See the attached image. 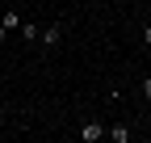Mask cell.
Instances as JSON below:
<instances>
[{
    "label": "cell",
    "mask_w": 151,
    "mask_h": 143,
    "mask_svg": "<svg viewBox=\"0 0 151 143\" xmlns=\"http://www.w3.org/2000/svg\"><path fill=\"white\" fill-rule=\"evenodd\" d=\"M17 25H21V13H17V9H9L4 17H0V38H9V34H13Z\"/></svg>",
    "instance_id": "cell-1"
},
{
    "label": "cell",
    "mask_w": 151,
    "mask_h": 143,
    "mask_svg": "<svg viewBox=\"0 0 151 143\" xmlns=\"http://www.w3.org/2000/svg\"><path fill=\"white\" fill-rule=\"evenodd\" d=\"M38 42H42V46H59V42H63V30H59V25H46V30H38Z\"/></svg>",
    "instance_id": "cell-2"
},
{
    "label": "cell",
    "mask_w": 151,
    "mask_h": 143,
    "mask_svg": "<svg viewBox=\"0 0 151 143\" xmlns=\"http://www.w3.org/2000/svg\"><path fill=\"white\" fill-rule=\"evenodd\" d=\"M80 139L84 143H97V139H105V126H101V122H84V126H80Z\"/></svg>",
    "instance_id": "cell-3"
},
{
    "label": "cell",
    "mask_w": 151,
    "mask_h": 143,
    "mask_svg": "<svg viewBox=\"0 0 151 143\" xmlns=\"http://www.w3.org/2000/svg\"><path fill=\"white\" fill-rule=\"evenodd\" d=\"M105 135H109L113 143H130V131H126V122H118V126H109Z\"/></svg>",
    "instance_id": "cell-4"
},
{
    "label": "cell",
    "mask_w": 151,
    "mask_h": 143,
    "mask_svg": "<svg viewBox=\"0 0 151 143\" xmlns=\"http://www.w3.org/2000/svg\"><path fill=\"white\" fill-rule=\"evenodd\" d=\"M17 30L25 34V42H34V38H38V25H34V21H25V25H17Z\"/></svg>",
    "instance_id": "cell-5"
},
{
    "label": "cell",
    "mask_w": 151,
    "mask_h": 143,
    "mask_svg": "<svg viewBox=\"0 0 151 143\" xmlns=\"http://www.w3.org/2000/svg\"><path fill=\"white\" fill-rule=\"evenodd\" d=\"M143 97L151 101V76H143Z\"/></svg>",
    "instance_id": "cell-6"
},
{
    "label": "cell",
    "mask_w": 151,
    "mask_h": 143,
    "mask_svg": "<svg viewBox=\"0 0 151 143\" xmlns=\"http://www.w3.org/2000/svg\"><path fill=\"white\" fill-rule=\"evenodd\" d=\"M143 46L151 51V25H143Z\"/></svg>",
    "instance_id": "cell-7"
}]
</instances>
